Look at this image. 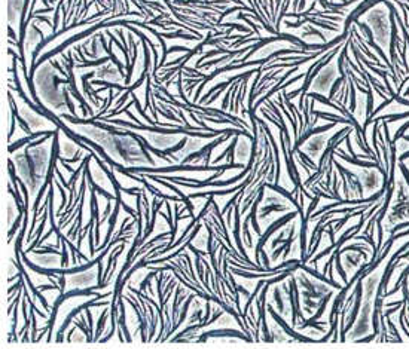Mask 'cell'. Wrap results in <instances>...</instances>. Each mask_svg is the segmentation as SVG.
<instances>
[{
	"instance_id": "1",
	"label": "cell",
	"mask_w": 409,
	"mask_h": 349,
	"mask_svg": "<svg viewBox=\"0 0 409 349\" xmlns=\"http://www.w3.org/2000/svg\"><path fill=\"white\" fill-rule=\"evenodd\" d=\"M19 296H21V293H18V294H16V302H15V303H18V299H19ZM7 314H9V315L12 314V305H9V309H7Z\"/></svg>"
}]
</instances>
